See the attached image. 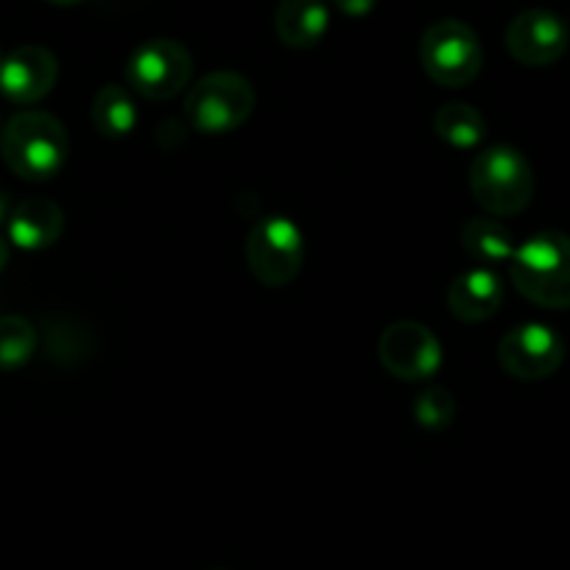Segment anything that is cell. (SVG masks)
<instances>
[{
	"mask_svg": "<svg viewBox=\"0 0 570 570\" xmlns=\"http://www.w3.org/2000/svg\"><path fill=\"white\" fill-rule=\"evenodd\" d=\"M255 87L235 70H216L196 81L185 98L188 124L202 135H229L255 112Z\"/></svg>",
	"mask_w": 570,
	"mask_h": 570,
	"instance_id": "cell-4",
	"label": "cell"
},
{
	"mask_svg": "<svg viewBox=\"0 0 570 570\" xmlns=\"http://www.w3.org/2000/svg\"><path fill=\"white\" fill-rule=\"evenodd\" d=\"M70 140L65 126L42 109L12 115L0 131V157L12 174L29 183L53 179L68 163Z\"/></svg>",
	"mask_w": 570,
	"mask_h": 570,
	"instance_id": "cell-1",
	"label": "cell"
},
{
	"mask_svg": "<svg viewBox=\"0 0 570 570\" xmlns=\"http://www.w3.org/2000/svg\"><path fill=\"white\" fill-rule=\"evenodd\" d=\"M512 285L529 303L570 311V235L559 229L531 235L509 261Z\"/></svg>",
	"mask_w": 570,
	"mask_h": 570,
	"instance_id": "cell-2",
	"label": "cell"
},
{
	"mask_svg": "<svg viewBox=\"0 0 570 570\" xmlns=\"http://www.w3.org/2000/svg\"><path fill=\"white\" fill-rule=\"evenodd\" d=\"M92 126L104 137H126L137 126V104L124 85H104L92 98Z\"/></svg>",
	"mask_w": 570,
	"mask_h": 570,
	"instance_id": "cell-17",
	"label": "cell"
},
{
	"mask_svg": "<svg viewBox=\"0 0 570 570\" xmlns=\"http://www.w3.org/2000/svg\"><path fill=\"white\" fill-rule=\"evenodd\" d=\"M9 216H12V202H9V196L0 190V224H7Z\"/></svg>",
	"mask_w": 570,
	"mask_h": 570,
	"instance_id": "cell-21",
	"label": "cell"
},
{
	"mask_svg": "<svg viewBox=\"0 0 570 570\" xmlns=\"http://www.w3.org/2000/svg\"><path fill=\"white\" fill-rule=\"evenodd\" d=\"M420 65L428 79L442 87L473 85L484 65L479 35L464 20H436L420 37Z\"/></svg>",
	"mask_w": 570,
	"mask_h": 570,
	"instance_id": "cell-5",
	"label": "cell"
},
{
	"mask_svg": "<svg viewBox=\"0 0 570 570\" xmlns=\"http://www.w3.org/2000/svg\"><path fill=\"white\" fill-rule=\"evenodd\" d=\"M59 62L46 46H20L0 65V92L20 107L42 101L57 87Z\"/></svg>",
	"mask_w": 570,
	"mask_h": 570,
	"instance_id": "cell-11",
	"label": "cell"
},
{
	"mask_svg": "<svg viewBox=\"0 0 570 570\" xmlns=\"http://www.w3.org/2000/svg\"><path fill=\"white\" fill-rule=\"evenodd\" d=\"M411 411H414V420L420 422L422 428H428V431H442V428L451 425L453 416H456V400H453V394L448 392V389L434 386L425 389V392L414 400V409Z\"/></svg>",
	"mask_w": 570,
	"mask_h": 570,
	"instance_id": "cell-19",
	"label": "cell"
},
{
	"mask_svg": "<svg viewBox=\"0 0 570 570\" xmlns=\"http://www.w3.org/2000/svg\"><path fill=\"white\" fill-rule=\"evenodd\" d=\"M331 3L347 18H366L377 7V0H331Z\"/></svg>",
	"mask_w": 570,
	"mask_h": 570,
	"instance_id": "cell-20",
	"label": "cell"
},
{
	"mask_svg": "<svg viewBox=\"0 0 570 570\" xmlns=\"http://www.w3.org/2000/svg\"><path fill=\"white\" fill-rule=\"evenodd\" d=\"M462 246L475 263H509L514 255V235L501 218L490 216H475L468 218L462 227Z\"/></svg>",
	"mask_w": 570,
	"mask_h": 570,
	"instance_id": "cell-15",
	"label": "cell"
},
{
	"mask_svg": "<svg viewBox=\"0 0 570 570\" xmlns=\"http://www.w3.org/2000/svg\"><path fill=\"white\" fill-rule=\"evenodd\" d=\"M331 29V9L325 0H279L274 14V31L288 48H314Z\"/></svg>",
	"mask_w": 570,
	"mask_h": 570,
	"instance_id": "cell-14",
	"label": "cell"
},
{
	"mask_svg": "<svg viewBox=\"0 0 570 570\" xmlns=\"http://www.w3.org/2000/svg\"><path fill=\"white\" fill-rule=\"evenodd\" d=\"M0 65H3V57H0Z\"/></svg>",
	"mask_w": 570,
	"mask_h": 570,
	"instance_id": "cell-24",
	"label": "cell"
},
{
	"mask_svg": "<svg viewBox=\"0 0 570 570\" xmlns=\"http://www.w3.org/2000/svg\"><path fill=\"white\" fill-rule=\"evenodd\" d=\"M377 355L386 372L397 381H428L440 372L442 344L434 336V331L420 322H394L381 333L377 342Z\"/></svg>",
	"mask_w": 570,
	"mask_h": 570,
	"instance_id": "cell-8",
	"label": "cell"
},
{
	"mask_svg": "<svg viewBox=\"0 0 570 570\" xmlns=\"http://www.w3.org/2000/svg\"><path fill=\"white\" fill-rule=\"evenodd\" d=\"M194 73L190 51L179 40L157 37L137 46L126 59V81L129 90L149 101H168L188 87Z\"/></svg>",
	"mask_w": 570,
	"mask_h": 570,
	"instance_id": "cell-7",
	"label": "cell"
},
{
	"mask_svg": "<svg viewBox=\"0 0 570 570\" xmlns=\"http://www.w3.org/2000/svg\"><path fill=\"white\" fill-rule=\"evenodd\" d=\"M246 263L257 283L285 288L297 279L305 263L303 229L288 216H263L246 235Z\"/></svg>",
	"mask_w": 570,
	"mask_h": 570,
	"instance_id": "cell-6",
	"label": "cell"
},
{
	"mask_svg": "<svg viewBox=\"0 0 570 570\" xmlns=\"http://www.w3.org/2000/svg\"><path fill=\"white\" fill-rule=\"evenodd\" d=\"M48 3H53V7H79L85 0H48Z\"/></svg>",
	"mask_w": 570,
	"mask_h": 570,
	"instance_id": "cell-23",
	"label": "cell"
},
{
	"mask_svg": "<svg viewBox=\"0 0 570 570\" xmlns=\"http://www.w3.org/2000/svg\"><path fill=\"white\" fill-rule=\"evenodd\" d=\"M9 240L18 249L40 252L57 244L65 233V213L57 202L42 199V196H31V199L20 202L12 210L7 222Z\"/></svg>",
	"mask_w": 570,
	"mask_h": 570,
	"instance_id": "cell-13",
	"label": "cell"
},
{
	"mask_svg": "<svg viewBox=\"0 0 570 570\" xmlns=\"http://www.w3.org/2000/svg\"><path fill=\"white\" fill-rule=\"evenodd\" d=\"M434 131L451 149H479L487 137V120L473 104L451 101L436 109Z\"/></svg>",
	"mask_w": 570,
	"mask_h": 570,
	"instance_id": "cell-16",
	"label": "cell"
},
{
	"mask_svg": "<svg viewBox=\"0 0 570 570\" xmlns=\"http://www.w3.org/2000/svg\"><path fill=\"white\" fill-rule=\"evenodd\" d=\"M37 342L40 336L26 316H0V370L12 372L29 364L37 353Z\"/></svg>",
	"mask_w": 570,
	"mask_h": 570,
	"instance_id": "cell-18",
	"label": "cell"
},
{
	"mask_svg": "<svg viewBox=\"0 0 570 570\" xmlns=\"http://www.w3.org/2000/svg\"><path fill=\"white\" fill-rule=\"evenodd\" d=\"M503 305V283L490 268H470L459 274L448 288V308L456 320L479 325L492 320Z\"/></svg>",
	"mask_w": 570,
	"mask_h": 570,
	"instance_id": "cell-12",
	"label": "cell"
},
{
	"mask_svg": "<svg viewBox=\"0 0 570 570\" xmlns=\"http://www.w3.org/2000/svg\"><path fill=\"white\" fill-rule=\"evenodd\" d=\"M570 46V31L559 14L548 9H525L509 23L507 51L525 68H548L559 62Z\"/></svg>",
	"mask_w": 570,
	"mask_h": 570,
	"instance_id": "cell-10",
	"label": "cell"
},
{
	"mask_svg": "<svg viewBox=\"0 0 570 570\" xmlns=\"http://www.w3.org/2000/svg\"><path fill=\"white\" fill-rule=\"evenodd\" d=\"M7 266H9V244L0 238V274H3V268Z\"/></svg>",
	"mask_w": 570,
	"mask_h": 570,
	"instance_id": "cell-22",
	"label": "cell"
},
{
	"mask_svg": "<svg viewBox=\"0 0 570 570\" xmlns=\"http://www.w3.org/2000/svg\"><path fill=\"white\" fill-rule=\"evenodd\" d=\"M498 361H501V370L514 381H546L562 366L564 342L553 327L525 322L501 338Z\"/></svg>",
	"mask_w": 570,
	"mask_h": 570,
	"instance_id": "cell-9",
	"label": "cell"
},
{
	"mask_svg": "<svg viewBox=\"0 0 570 570\" xmlns=\"http://www.w3.org/2000/svg\"><path fill=\"white\" fill-rule=\"evenodd\" d=\"M470 190L490 216H518L534 199V168L514 146H487L470 166Z\"/></svg>",
	"mask_w": 570,
	"mask_h": 570,
	"instance_id": "cell-3",
	"label": "cell"
}]
</instances>
